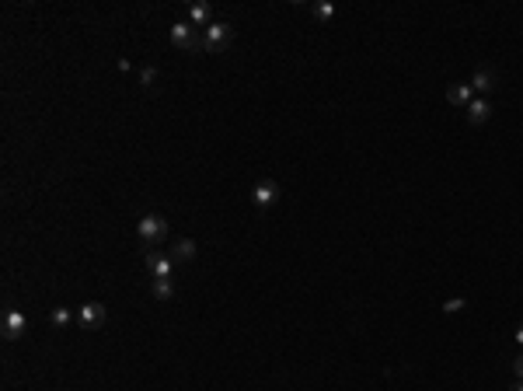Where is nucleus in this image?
Listing matches in <instances>:
<instances>
[{"label":"nucleus","instance_id":"nucleus-3","mask_svg":"<svg viewBox=\"0 0 523 391\" xmlns=\"http://www.w3.org/2000/svg\"><path fill=\"white\" fill-rule=\"evenodd\" d=\"M167 39L175 49H182V53H192V49H202V32L199 28H192L189 21H178V25H171L167 28Z\"/></svg>","mask_w":523,"mask_h":391},{"label":"nucleus","instance_id":"nucleus-15","mask_svg":"<svg viewBox=\"0 0 523 391\" xmlns=\"http://www.w3.org/2000/svg\"><path fill=\"white\" fill-rule=\"evenodd\" d=\"M70 321H74V311L70 307H53V325L56 329H67Z\"/></svg>","mask_w":523,"mask_h":391},{"label":"nucleus","instance_id":"nucleus-1","mask_svg":"<svg viewBox=\"0 0 523 391\" xmlns=\"http://www.w3.org/2000/svg\"><path fill=\"white\" fill-rule=\"evenodd\" d=\"M136 234H140V241L147 248H154V245H161L164 238H167V220L161 214H143V217L136 220Z\"/></svg>","mask_w":523,"mask_h":391},{"label":"nucleus","instance_id":"nucleus-19","mask_svg":"<svg viewBox=\"0 0 523 391\" xmlns=\"http://www.w3.org/2000/svg\"><path fill=\"white\" fill-rule=\"evenodd\" d=\"M517 343H520V346H523V321H520V325H517Z\"/></svg>","mask_w":523,"mask_h":391},{"label":"nucleus","instance_id":"nucleus-16","mask_svg":"<svg viewBox=\"0 0 523 391\" xmlns=\"http://www.w3.org/2000/svg\"><path fill=\"white\" fill-rule=\"evenodd\" d=\"M311 11H314L318 21H331V18H335V7H331V4H311Z\"/></svg>","mask_w":523,"mask_h":391},{"label":"nucleus","instance_id":"nucleus-17","mask_svg":"<svg viewBox=\"0 0 523 391\" xmlns=\"http://www.w3.org/2000/svg\"><path fill=\"white\" fill-rule=\"evenodd\" d=\"M468 301L464 297H450V301H443V314H457V311H464Z\"/></svg>","mask_w":523,"mask_h":391},{"label":"nucleus","instance_id":"nucleus-6","mask_svg":"<svg viewBox=\"0 0 523 391\" xmlns=\"http://www.w3.org/2000/svg\"><path fill=\"white\" fill-rule=\"evenodd\" d=\"M175 265H178V262L171 259L167 252H158V248H150V252H147V269H150V276H154V280H171Z\"/></svg>","mask_w":523,"mask_h":391},{"label":"nucleus","instance_id":"nucleus-9","mask_svg":"<svg viewBox=\"0 0 523 391\" xmlns=\"http://www.w3.org/2000/svg\"><path fill=\"white\" fill-rule=\"evenodd\" d=\"M446 101L457 105V109H468V105L475 101V87L471 84H450L446 87Z\"/></svg>","mask_w":523,"mask_h":391},{"label":"nucleus","instance_id":"nucleus-8","mask_svg":"<svg viewBox=\"0 0 523 391\" xmlns=\"http://www.w3.org/2000/svg\"><path fill=\"white\" fill-rule=\"evenodd\" d=\"M464 116H468L471 126H482V123L492 119V101H488V98H475V101L464 109Z\"/></svg>","mask_w":523,"mask_h":391},{"label":"nucleus","instance_id":"nucleus-5","mask_svg":"<svg viewBox=\"0 0 523 391\" xmlns=\"http://www.w3.org/2000/svg\"><path fill=\"white\" fill-rule=\"evenodd\" d=\"M0 332H4V339H21L25 332H28V318L18 311V307H11V311H4V321H0Z\"/></svg>","mask_w":523,"mask_h":391},{"label":"nucleus","instance_id":"nucleus-20","mask_svg":"<svg viewBox=\"0 0 523 391\" xmlns=\"http://www.w3.org/2000/svg\"><path fill=\"white\" fill-rule=\"evenodd\" d=\"M510 391H523V381H513V385H510Z\"/></svg>","mask_w":523,"mask_h":391},{"label":"nucleus","instance_id":"nucleus-14","mask_svg":"<svg viewBox=\"0 0 523 391\" xmlns=\"http://www.w3.org/2000/svg\"><path fill=\"white\" fill-rule=\"evenodd\" d=\"M158 81H161L158 67H143V70H140V84L147 87V91H154V87H158Z\"/></svg>","mask_w":523,"mask_h":391},{"label":"nucleus","instance_id":"nucleus-4","mask_svg":"<svg viewBox=\"0 0 523 391\" xmlns=\"http://www.w3.org/2000/svg\"><path fill=\"white\" fill-rule=\"evenodd\" d=\"M251 203H255V210H269V206H276V203H280V185H276L272 178L258 182V185L251 189Z\"/></svg>","mask_w":523,"mask_h":391},{"label":"nucleus","instance_id":"nucleus-13","mask_svg":"<svg viewBox=\"0 0 523 391\" xmlns=\"http://www.w3.org/2000/svg\"><path fill=\"white\" fill-rule=\"evenodd\" d=\"M150 290H154L158 301H171V297H175V283H171V280H154Z\"/></svg>","mask_w":523,"mask_h":391},{"label":"nucleus","instance_id":"nucleus-7","mask_svg":"<svg viewBox=\"0 0 523 391\" xmlns=\"http://www.w3.org/2000/svg\"><path fill=\"white\" fill-rule=\"evenodd\" d=\"M105 318H109V311H105V304H98V301H87V304L77 307V321H81L84 329H98V325H105Z\"/></svg>","mask_w":523,"mask_h":391},{"label":"nucleus","instance_id":"nucleus-12","mask_svg":"<svg viewBox=\"0 0 523 391\" xmlns=\"http://www.w3.org/2000/svg\"><path fill=\"white\" fill-rule=\"evenodd\" d=\"M471 87L475 91H482V98L488 94V91H495V70H488V67H482L475 77H471Z\"/></svg>","mask_w":523,"mask_h":391},{"label":"nucleus","instance_id":"nucleus-18","mask_svg":"<svg viewBox=\"0 0 523 391\" xmlns=\"http://www.w3.org/2000/svg\"><path fill=\"white\" fill-rule=\"evenodd\" d=\"M513 374H517V381H523V353L513 360Z\"/></svg>","mask_w":523,"mask_h":391},{"label":"nucleus","instance_id":"nucleus-10","mask_svg":"<svg viewBox=\"0 0 523 391\" xmlns=\"http://www.w3.org/2000/svg\"><path fill=\"white\" fill-rule=\"evenodd\" d=\"M189 25L192 28H209L213 25V7L209 4H189Z\"/></svg>","mask_w":523,"mask_h":391},{"label":"nucleus","instance_id":"nucleus-2","mask_svg":"<svg viewBox=\"0 0 523 391\" xmlns=\"http://www.w3.org/2000/svg\"><path fill=\"white\" fill-rule=\"evenodd\" d=\"M234 43V28L227 21H213L209 28H202V53H224Z\"/></svg>","mask_w":523,"mask_h":391},{"label":"nucleus","instance_id":"nucleus-11","mask_svg":"<svg viewBox=\"0 0 523 391\" xmlns=\"http://www.w3.org/2000/svg\"><path fill=\"white\" fill-rule=\"evenodd\" d=\"M175 262H192L196 259V241L192 238H182V241H175V248L167 252Z\"/></svg>","mask_w":523,"mask_h":391}]
</instances>
